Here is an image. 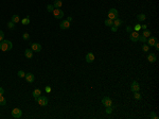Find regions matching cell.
Segmentation results:
<instances>
[{
    "instance_id": "29",
    "label": "cell",
    "mask_w": 159,
    "mask_h": 119,
    "mask_svg": "<svg viewBox=\"0 0 159 119\" xmlns=\"http://www.w3.org/2000/svg\"><path fill=\"white\" fill-rule=\"evenodd\" d=\"M17 74H18V77H19V78H25V75H26V74L22 71V70H19Z\"/></svg>"
},
{
    "instance_id": "37",
    "label": "cell",
    "mask_w": 159,
    "mask_h": 119,
    "mask_svg": "<svg viewBox=\"0 0 159 119\" xmlns=\"http://www.w3.org/2000/svg\"><path fill=\"white\" fill-rule=\"evenodd\" d=\"M117 30H118V28H117V27L111 26V31H113V32H117Z\"/></svg>"
},
{
    "instance_id": "1",
    "label": "cell",
    "mask_w": 159,
    "mask_h": 119,
    "mask_svg": "<svg viewBox=\"0 0 159 119\" xmlns=\"http://www.w3.org/2000/svg\"><path fill=\"white\" fill-rule=\"evenodd\" d=\"M12 48H13V45H12V42H10V40L3 39L2 42H0V49H1V51H3V52L10 51Z\"/></svg>"
},
{
    "instance_id": "21",
    "label": "cell",
    "mask_w": 159,
    "mask_h": 119,
    "mask_svg": "<svg viewBox=\"0 0 159 119\" xmlns=\"http://www.w3.org/2000/svg\"><path fill=\"white\" fill-rule=\"evenodd\" d=\"M134 98L136 100H141L142 96H141V94H139V91H135L134 93Z\"/></svg>"
},
{
    "instance_id": "5",
    "label": "cell",
    "mask_w": 159,
    "mask_h": 119,
    "mask_svg": "<svg viewBox=\"0 0 159 119\" xmlns=\"http://www.w3.org/2000/svg\"><path fill=\"white\" fill-rule=\"evenodd\" d=\"M139 36H140L139 32H137V31L131 32V34H129V39H131L132 42L136 43V42H138V39H139Z\"/></svg>"
},
{
    "instance_id": "26",
    "label": "cell",
    "mask_w": 159,
    "mask_h": 119,
    "mask_svg": "<svg viewBox=\"0 0 159 119\" xmlns=\"http://www.w3.org/2000/svg\"><path fill=\"white\" fill-rule=\"evenodd\" d=\"M53 10H54V7H53V4H48L47 5V11L48 12H53Z\"/></svg>"
},
{
    "instance_id": "31",
    "label": "cell",
    "mask_w": 159,
    "mask_h": 119,
    "mask_svg": "<svg viewBox=\"0 0 159 119\" xmlns=\"http://www.w3.org/2000/svg\"><path fill=\"white\" fill-rule=\"evenodd\" d=\"M148 48H150V47H148V45L143 44V46H142V50L144 51V52H147V51H148Z\"/></svg>"
},
{
    "instance_id": "25",
    "label": "cell",
    "mask_w": 159,
    "mask_h": 119,
    "mask_svg": "<svg viewBox=\"0 0 159 119\" xmlns=\"http://www.w3.org/2000/svg\"><path fill=\"white\" fill-rule=\"evenodd\" d=\"M21 23H22V25H29V23H30V18L25 17L22 20H21Z\"/></svg>"
},
{
    "instance_id": "33",
    "label": "cell",
    "mask_w": 159,
    "mask_h": 119,
    "mask_svg": "<svg viewBox=\"0 0 159 119\" xmlns=\"http://www.w3.org/2000/svg\"><path fill=\"white\" fill-rule=\"evenodd\" d=\"M150 117L152 118V119H158V116L155 114V113H151L150 114Z\"/></svg>"
},
{
    "instance_id": "6",
    "label": "cell",
    "mask_w": 159,
    "mask_h": 119,
    "mask_svg": "<svg viewBox=\"0 0 159 119\" xmlns=\"http://www.w3.org/2000/svg\"><path fill=\"white\" fill-rule=\"evenodd\" d=\"M12 116L14 118H20L21 116H22V111H21L20 109H14L12 111Z\"/></svg>"
},
{
    "instance_id": "39",
    "label": "cell",
    "mask_w": 159,
    "mask_h": 119,
    "mask_svg": "<svg viewBox=\"0 0 159 119\" xmlns=\"http://www.w3.org/2000/svg\"><path fill=\"white\" fill-rule=\"evenodd\" d=\"M4 94V89L2 87H0V95H3Z\"/></svg>"
},
{
    "instance_id": "36",
    "label": "cell",
    "mask_w": 159,
    "mask_h": 119,
    "mask_svg": "<svg viewBox=\"0 0 159 119\" xmlns=\"http://www.w3.org/2000/svg\"><path fill=\"white\" fill-rule=\"evenodd\" d=\"M45 90H46V93H50V91H51V87H50V86H46Z\"/></svg>"
},
{
    "instance_id": "4",
    "label": "cell",
    "mask_w": 159,
    "mask_h": 119,
    "mask_svg": "<svg viewBox=\"0 0 159 119\" xmlns=\"http://www.w3.org/2000/svg\"><path fill=\"white\" fill-rule=\"evenodd\" d=\"M52 13H53V16H54L56 19H60V18L64 17V12L60 9H54Z\"/></svg>"
},
{
    "instance_id": "13",
    "label": "cell",
    "mask_w": 159,
    "mask_h": 119,
    "mask_svg": "<svg viewBox=\"0 0 159 119\" xmlns=\"http://www.w3.org/2000/svg\"><path fill=\"white\" fill-rule=\"evenodd\" d=\"M94 61V55L92 52H88L86 54V62L87 63H92Z\"/></svg>"
},
{
    "instance_id": "38",
    "label": "cell",
    "mask_w": 159,
    "mask_h": 119,
    "mask_svg": "<svg viewBox=\"0 0 159 119\" xmlns=\"http://www.w3.org/2000/svg\"><path fill=\"white\" fill-rule=\"evenodd\" d=\"M154 47L156 48V50H159V43H158V42L156 43V44H155V46H154Z\"/></svg>"
},
{
    "instance_id": "15",
    "label": "cell",
    "mask_w": 159,
    "mask_h": 119,
    "mask_svg": "<svg viewBox=\"0 0 159 119\" xmlns=\"http://www.w3.org/2000/svg\"><path fill=\"white\" fill-rule=\"evenodd\" d=\"M39 96H41V90L39 88H36V89H34L33 90V97H34V99H37Z\"/></svg>"
},
{
    "instance_id": "30",
    "label": "cell",
    "mask_w": 159,
    "mask_h": 119,
    "mask_svg": "<svg viewBox=\"0 0 159 119\" xmlns=\"http://www.w3.org/2000/svg\"><path fill=\"white\" fill-rule=\"evenodd\" d=\"M106 114H111V112H113V109H111V106H106Z\"/></svg>"
},
{
    "instance_id": "17",
    "label": "cell",
    "mask_w": 159,
    "mask_h": 119,
    "mask_svg": "<svg viewBox=\"0 0 159 119\" xmlns=\"http://www.w3.org/2000/svg\"><path fill=\"white\" fill-rule=\"evenodd\" d=\"M25 55H26V58H28V59L33 58V51H32V49H26Z\"/></svg>"
},
{
    "instance_id": "14",
    "label": "cell",
    "mask_w": 159,
    "mask_h": 119,
    "mask_svg": "<svg viewBox=\"0 0 159 119\" xmlns=\"http://www.w3.org/2000/svg\"><path fill=\"white\" fill-rule=\"evenodd\" d=\"M147 60H148V62H150V63H155V62L157 61V58H156V55L154 54V53H148Z\"/></svg>"
},
{
    "instance_id": "34",
    "label": "cell",
    "mask_w": 159,
    "mask_h": 119,
    "mask_svg": "<svg viewBox=\"0 0 159 119\" xmlns=\"http://www.w3.org/2000/svg\"><path fill=\"white\" fill-rule=\"evenodd\" d=\"M3 39H4V33L0 30V42H2Z\"/></svg>"
},
{
    "instance_id": "28",
    "label": "cell",
    "mask_w": 159,
    "mask_h": 119,
    "mask_svg": "<svg viewBox=\"0 0 159 119\" xmlns=\"http://www.w3.org/2000/svg\"><path fill=\"white\" fill-rule=\"evenodd\" d=\"M138 40H140V42H142V43H146V38H145L143 35H141L140 34V36H139V39Z\"/></svg>"
},
{
    "instance_id": "18",
    "label": "cell",
    "mask_w": 159,
    "mask_h": 119,
    "mask_svg": "<svg viewBox=\"0 0 159 119\" xmlns=\"http://www.w3.org/2000/svg\"><path fill=\"white\" fill-rule=\"evenodd\" d=\"M113 26L117 27V28H118V27H120V26L122 25V20L119 19V18H116V19H113Z\"/></svg>"
},
{
    "instance_id": "9",
    "label": "cell",
    "mask_w": 159,
    "mask_h": 119,
    "mask_svg": "<svg viewBox=\"0 0 159 119\" xmlns=\"http://www.w3.org/2000/svg\"><path fill=\"white\" fill-rule=\"evenodd\" d=\"M146 42H147L148 47H154V46H155V44L158 42V40H157V38H156V37H152V36H150Z\"/></svg>"
},
{
    "instance_id": "2",
    "label": "cell",
    "mask_w": 159,
    "mask_h": 119,
    "mask_svg": "<svg viewBox=\"0 0 159 119\" xmlns=\"http://www.w3.org/2000/svg\"><path fill=\"white\" fill-rule=\"evenodd\" d=\"M36 102L39 105H41V106H46V105H48V103H49V99L45 96H39L38 98L36 99Z\"/></svg>"
},
{
    "instance_id": "27",
    "label": "cell",
    "mask_w": 159,
    "mask_h": 119,
    "mask_svg": "<svg viewBox=\"0 0 159 119\" xmlns=\"http://www.w3.org/2000/svg\"><path fill=\"white\" fill-rule=\"evenodd\" d=\"M7 27H9L10 29H14L15 28V23L13 22V21H10V22H7Z\"/></svg>"
},
{
    "instance_id": "19",
    "label": "cell",
    "mask_w": 159,
    "mask_h": 119,
    "mask_svg": "<svg viewBox=\"0 0 159 119\" xmlns=\"http://www.w3.org/2000/svg\"><path fill=\"white\" fill-rule=\"evenodd\" d=\"M19 16H18V15H13L12 16V17H11V21H13V22H14V23H18V22H19Z\"/></svg>"
},
{
    "instance_id": "12",
    "label": "cell",
    "mask_w": 159,
    "mask_h": 119,
    "mask_svg": "<svg viewBox=\"0 0 159 119\" xmlns=\"http://www.w3.org/2000/svg\"><path fill=\"white\" fill-rule=\"evenodd\" d=\"M25 78H26V82H29V83H33L34 80H35V77H34L33 74H26Z\"/></svg>"
},
{
    "instance_id": "3",
    "label": "cell",
    "mask_w": 159,
    "mask_h": 119,
    "mask_svg": "<svg viewBox=\"0 0 159 119\" xmlns=\"http://www.w3.org/2000/svg\"><path fill=\"white\" fill-rule=\"evenodd\" d=\"M118 10L117 9H110V11L108 12V18L111 20L116 19V18H118Z\"/></svg>"
},
{
    "instance_id": "8",
    "label": "cell",
    "mask_w": 159,
    "mask_h": 119,
    "mask_svg": "<svg viewBox=\"0 0 159 119\" xmlns=\"http://www.w3.org/2000/svg\"><path fill=\"white\" fill-rule=\"evenodd\" d=\"M102 104L104 105V106H111L113 101H111V99L109 97H104V98L102 99Z\"/></svg>"
},
{
    "instance_id": "42",
    "label": "cell",
    "mask_w": 159,
    "mask_h": 119,
    "mask_svg": "<svg viewBox=\"0 0 159 119\" xmlns=\"http://www.w3.org/2000/svg\"><path fill=\"white\" fill-rule=\"evenodd\" d=\"M68 21H69V22H70V21H72V17H71V16H69V17H68V19H67Z\"/></svg>"
},
{
    "instance_id": "23",
    "label": "cell",
    "mask_w": 159,
    "mask_h": 119,
    "mask_svg": "<svg viewBox=\"0 0 159 119\" xmlns=\"http://www.w3.org/2000/svg\"><path fill=\"white\" fill-rule=\"evenodd\" d=\"M104 23H105V26H107V27H111V26L113 25V21L108 18V19H106V20L104 21Z\"/></svg>"
},
{
    "instance_id": "41",
    "label": "cell",
    "mask_w": 159,
    "mask_h": 119,
    "mask_svg": "<svg viewBox=\"0 0 159 119\" xmlns=\"http://www.w3.org/2000/svg\"><path fill=\"white\" fill-rule=\"evenodd\" d=\"M126 31L127 32H132V28H131V27H126Z\"/></svg>"
},
{
    "instance_id": "22",
    "label": "cell",
    "mask_w": 159,
    "mask_h": 119,
    "mask_svg": "<svg viewBox=\"0 0 159 119\" xmlns=\"http://www.w3.org/2000/svg\"><path fill=\"white\" fill-rule=\"evenodd\" d=\"M145 18H146V16H145L144 14H139V15H137V19L139 20V21H144Z\"/></svg>"
},
{
    "instance_id": "40",
    "label": "cell",
    "mask_w": 159,
    "mask_h": 119,
    "mask_svg": "<svg viewBox=\"0 0 159 119\" xmlns=\"http://www.w3.org/2000/svg\"><path fill=\"white\" fill-rule=\"evenodd\" d=\"M146 27H147L146 25H141V29L142 30H146Z\"/></svg>"
},
{
    "instance_id": "24",
    "label": "cell",
    "mask_w": 159,
    "mask_h": 119,
    "mask_svg": "<svg viewBox=\"0 0 159 119\" xmlns=\"http://www.w3.org/2000/svg\"><path fill=\"white\" fill-rule=\"evenodd\" d=\"M7 104V100L4 99L3 95H0V105H5Z\"/></svg>"
},
{
    "instance_id": "20",
    "label": "cell",
    "mask_w": 159,
    "mask_h": 119,
    "mask_svg": "<svg viewBox=\"0 0 159 119\" xmlns=\"http://www.w3.org/2000/svg\"><path fill=\"white\" fill-rule=\"evenodd\" d=\"M151 31H148V30H143V32H142V34L141 35H143V36L145 37V38H148V37L151 36Z\"/></svg>"
},
{
    "instance_id": "16",
    "label": "cell",
    "mask_w": 159,
    "mask_h": 119,
    "mask_svg": "<svg viewBox=\"0 0 159 119\" xmlns=\"http://www.w3.org/2000/svg\"><path fill=\"white\" fill-rule=\"evenodd\" d=\"M63 5V1L62 0H55L54 3H53V7H54V9H60Z\"/></svg>"
},
{
    "instance_id": "11",
    "label": "cell",
    "mask_w": 159,
    "mask_h": 119,
    "mask_svg": "<svg viewBox=\"0 0 159 119\" xmlns=\"http://www.w3.org/2000/svg\"><path fill=\"white\" fill-rule=\"evenodd\" d=\"M69 27H70V22L66 19V20H63L62 22H60V28L62 30H66V29H69Z\"/></svg>"
},
{
    "instance_id": "32",
    "label": "cell",
    "mask_w": 159,
    "mask_h": 119,
    "mask_svg": "<svg viewBox=\"0 0 159 119\" xmlns=\"http://www.w3.org/2000/svg\"><path fill=\"white\" fill-rule=\"evenodd\" d=\"M134 30L135 31H137V32H139L140 30H141V25H136L134 27Z\"/></svg>"
},
{
    "instance_id": "10",
    "label": "cell",
    "mask_w": 159,
    "mask_h": 119,
    "mask_svg": "<svg viewBox=\"0 0 159 119\" xmlns=\"http://www.w3.org/2000/svg\"><path fill=\"white\" fill-rule=\"evenodd\" d=\"M131 89H132V93H135V91H139V89H140L139 83L136 82V81H134V82L132 83V85H131Z\"/></svg>"
},
{
    "instance_id": "35",
    "label": "cell",
    "mask_w": 159,
    "mask_h": 119,
    "mask_svg": "<svg viewBox=\"0 0 159 119\" xmlns=\"http://www.w3.org/2000/svg\"><path fill=\"white\" fill-rule=\"evenodd\" d=\"M22 38L23 39H29V38H30V35H29L28 33H23V35H22Z\"/></svg>"
},
{
    "instance_id": "7",
    "label": "cell",
    "mask_w": 159,
    "mask_h": 119,
    "mask_svg": "<svg viewBox=\"0 0 159 119\" xmlns=\"http://www.w3.org/2000/svg\"><path fill=\"white\" fill-rule=\"evenodd\" d=\"M31 49H32V51H34V52H40L41 45L38 44V43H33V44L31 45Z\"/></svg>"
}]
</instances>
